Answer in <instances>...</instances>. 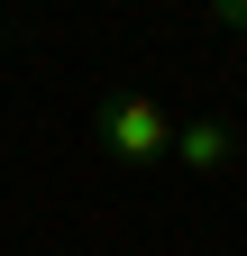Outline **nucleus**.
<instances>
[{"instance_id": "f257e3e1", "label": "nucleus", "mask_w": 247, "mask_h": 256, "mask_svg": "<svg viewBox=\"0 0 247 256\" xmlns=\"http://www.w3.org/2000/svg\"><path fill=\"white\" fill-rule=\"evenodd\" d=\"M92 138H101L119 165H165L174 156V110L156 92H110V101L92 110Z\"/></svg>"}, {"instance_id": "f03ea898", "label": "nucleus", "mask_w": 247, "mask_h": 256, "mask_svg": "<svg viewBox=\"0 0 247 256\" xmlns=\"http://www.w3.org/2000/svg\"><path fill=\"white\" fill-rule=\"evenodd\" d=\"M165 165H183V174H229L238 165V128L229 119H174V156Z\"/></svg>"}, {"instance_id": "7ed1b4c3", "label": "nucleus", "mask_w": 247, "mask_h": 256, "mask_svg": "<svg viewBox=\"0 0 247 256\" xmlns=\"http://www.w3.org/2000/svg\"><path fill=\"white\" fill-rule=\"evenodd\" d=\"M210 18H220V28H247V0H220V10H210Z\"/></svg>"}]
</instances>
